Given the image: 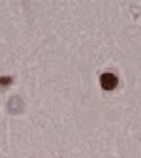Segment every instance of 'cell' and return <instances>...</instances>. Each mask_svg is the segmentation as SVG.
<instances>
[{
	"label": "cell",
	"mask_w": 141,
	"mask_h": 158,
	"mask_svg": "<svg viewBox=\"0 0 141 158\" xmlns=\"http://www.w3.org/2000/svg\"><path fill=\"white\" fill-rule=\"evenodd\" d=\"M117 83H118V79H117L115 73L107 72V73H102V77H100V85H102L104 90H113L117 87Z\"/></svg>",
	"instance_id": "obj_1"
}]
</instances>
